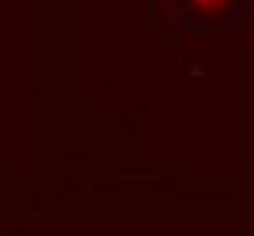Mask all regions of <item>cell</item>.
Listing matches in <instances>:
<instances>
[{
    "label": "cell",
    "instance_id": "obj_1",
    "mask_svg": "<svg viewBox=\"0 0 254 236\" xmlns=\"http://www.w3.org/2000/svg\"><path fill=\"white\" fill-rule=\"evenodd\" d=\"M186 4H189L200 18H218L222 11H229V4H233V0H186Z\"/></svg>",
    "mask_w": 254,
    "mask_h": 236
}]
</instances>
